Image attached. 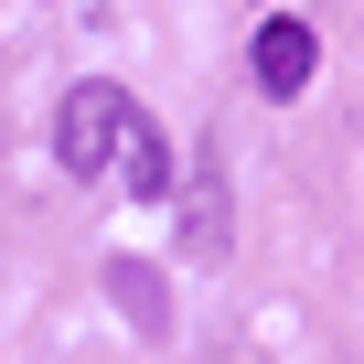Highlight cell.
Wrapping results in <instances>:
<instances>
[{"mask_svg":"<svg viewBox=\"0 0 364 364\" xmlns=\"http://www.w3.org/2000/svg\"><path fill=\"white\" fill-rule=\"evenodd\" d=\"M129 118H139V107H129V86L86 75V86L65 97V118H54V161H65L75 182H97V171H107V161L129 150Z\"/></svg>","mask_w":364,"mask_h":364,"instance_id":"obj_1","label":"cell"},{"mask_svg":"<svg viewBox=\"0 0 364 364\" xmlns=\"http://www.w3.org/2000/svg\"><path fill=\"white\" fill-rule=\"evenodd\" d=\"M225 236H236V225H225V150L204 139V150H193V215H182V247L215 268V257H225Z\"/></svg>","mask_w":364,"mask_h":364,"instance_id":"obj_2","label":"cell"},{"mask_svg":"<svg viewBox=\"0 0 364 364\" xmlns=\"http://www.w3.org/2000/svg\"><path fill=\"white\" fill-rule=\"evenodd\" d=\"M311 65H321L311 22H257V86H268V97H300V86H311Z\"/></svg>","mask_w":364,"mask_h":364,"instance_id":"obj_3","label":"cell"},{"mask_svg":"<svg viewBox=\"0 0 364 364\" xmlns=\"http://www.w3.org/2000/svg\"><path fill=\"white\" fill-rule=\"evenodd\" d=\"M118 161H129V193H139V204L171 193V139H161L150 118H129V150H118Z\"/></svg>","mask_w":364,"mask_h":364,"instance_id":"obj_4","label":"cell"},{"mask_svg":"<svg viewBox=\"0 0 364 364\" xmlns=\"http://www.w3.org/2000/svg\"><path fill=\"white\" fill-rule=\"evenodd\" d=\"M107 279H118V289H129V311H139V332H161V300H150V289H161V279H150V268H129V257H118V268H107Z\"/></svg>","mask_w":364,"mask_h":364,"instance_id":"obj_5","label":"cell"}]
</instances>
